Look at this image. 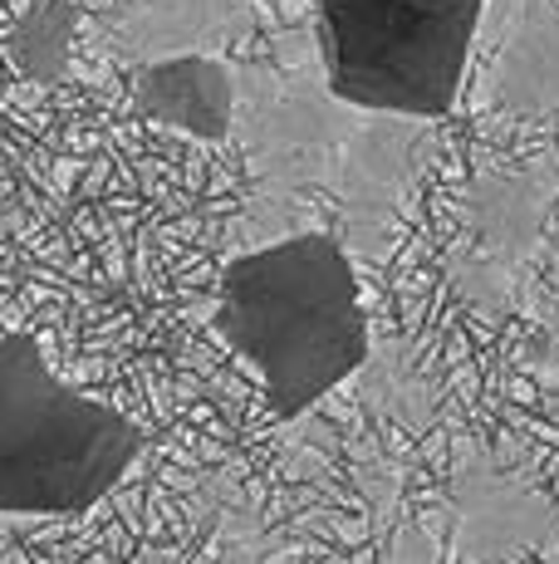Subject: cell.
<instances>
[{
	"label": "cell",
	"mask_w": 559,
	"mask_h": 564,
	"mask_svg": "<svg viewBox=\"0 0 559 564\" xmlns=\"http://www.w3.org/2000/svg\"><path fill=\"white\" fill-rule=\"evenodd\" d=\"M64 45H69V6H45L15 30L10 54L25 74L50 79V74L64 69Z\"/></svg>",
	"instance_id": "cell-8"
},
{
	"label": "cell",
	"mask_w": 559,
	"mask_h": 564,
	"mask_svg": "<svg viewBox=\"0 0 559 564\" xmlns=\"http://www.w3.org/2000/svg\"><path fill=\"white\" fill-rule=\"evenodd\" d=\"M226 564H261V560H255V555H251V550L231 545V550H226Z\"/></svg>",
	"instance_id": "cell-10"
},
{
	"label": "cell",
	"mask_w": 559,
	"mask_h": 564,
	"mask_svg": "<svg viewBox=\"0 0 559 564\" xmlns=\"http://www.w3.org/2000/svg\"><path fill=\"white\" fill-rule=\"evenodd\" d=\"M143 457V427L79 393L35 334L0 339V516H84Z\"/></svg>",
	"instance_id": "cell-2"
},
{
	"label": "cell",
	"mask_w": 559,
	"mask_h": 564,
	"mask_svg": "<svg viewBox=\"0 0 559 564\" xmlns=\"http://www.w3.org/2000/svg\"><path fill=\"white\" fill-rule=\"evenodd\" d=\"M211 324L261 378L265 408L280 422L305 417L373 359L353 256L329 231H295L241 251L221 270Z\"/></svg>",
	"instance_id": "cell-1"
},
{
	"label": "cell",
	"mask_w": 559,
	"mask_h": 564,
	"mask_svg": "<svg viewBox=\"0 0 559 564\" xmlns=\"http://www.w3.org/2000/svg\"><path fill=\"white\" fill-rule=\"evenodd\" d=\"M363 108L329 94V84H265L251 108H235V128L245 138L251 172L271 192L329 187L339 192L349 172L353 143L363 128Z\"/></svg>",
	"instance_id": "cell-4"
},
{
	"label": "cell",
	"mask_w": 559,
	"mask_h": 564,
	"mask_svg": "<svg viewBox=\"0 0 559 564\" xmlns=\"http://www.w3.org/2000/svg\"><path fill=\"white\" fill-rule=\"evenodd\" d=\"M379 564H437V535L432 530H407Z\"/></svg>",
	"instance_id": "cell-9"
},
{
	"label": "cell",
	"mask_w": 559,
	"mask_h": 564,
	"mask_svg": "<svg viewBox=\"0 0 559 564\" xmlns=\"http://www.w3.org/2000/svg\"><path fill=\"white\" fill-rule=\"evenodd\" d=\"M555 530V511L535 486L471 452L451 476V545L467 564H501L535 550Z\"/></svg>",
	"instance_id": "cell-6"
},
{
	"label": "cell",
	"mask_w": 559,
	"mask_h": 564,
	"mask_svg": "<svg viewBox=\"0 0 559 564\" xmlns=\"http://www.w3.org/2000/svg\"><path fill=\"white\" fill-rule=\"evenodd\" d=\"M486 0H315L319 79L363 113H451Z\"/></svg>",
	"instance_id": "cell-3"
},
{
	"label": "cell",
	"mask_w": 559,
	"mask_h": 564,
	"mask_svg": "<svg viewBox=\"0 0 559 564\" xmlns=\"http://www.w3.org/2000/svg\"><path fill=\"white\" fill-rule=\"evenodd\" d=\"M555 187L535 172L481 177L467 206V231L451 251V285L476 310H501L535 256Z\"/></svg>",
	"instance_id": "cell-5"
},
{
	"label": "cell",
	"mask_w": 559,
	"mask_h": 564,
	"mask_svg": "<svg viewBox=\"0 0 559 564\" xmlns=\"http://www.w3.org/2000/svg\"><path fill=\"white\" fill-rule=\"evenodd\" d=\"M138 113L157 128H172L197 143H221L235 128V108H241V79L217 54L177 50L143 59L133 79Z\"/></svg>",
	"instance_id": "cell-7"
}]
</instances>
